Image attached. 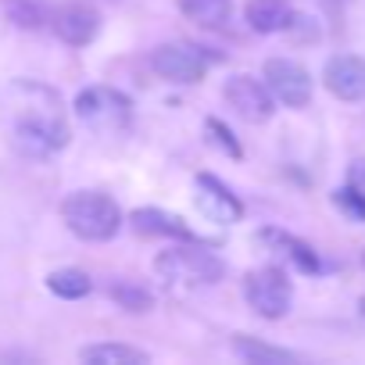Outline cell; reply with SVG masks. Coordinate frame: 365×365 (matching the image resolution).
<instances>
[{"label": "cell", "mask_w": 365, "mask_h": 365, "mask_svg": "<svg viewBox=\"0 0 365 365\" xmlns=\"http://www.w3.org/2000/svg\"><path fill=\"white\" fill-rule=\"evenodd\" d=\"M11 97H15V140L26 154L47 158L68 143L65 111L54 90L22 79L11 86Z\"/></svg>", "instance_id": "1"}, {"label": "cell", "mask_w": 365, "mask_h": 365, "mask_svg": "<svg viewBox=\"0 0 365 365\" xmlns=\"http://www.w3.org/2000/svg\"><path fill=\"white\" fill-rule=\"evenodd\" d=\"M61 219L86 244H104V240L118 237V230H122V208L101 190L68 194L61 201Z\"/></svg>", "instance_id": "2"}, {"label": "cell", "mask_w": 365, "mask_h": 365, "mask_svg": "<svg viewBox=\"0 0 365 365\" xmlns=\"http://www.w3.org/2000/svg\"><path fill=\"white\" fill-rule=\"evenodd\" d=\"M154 269L168 283H190V287H197V283L212 287V283H219L226 276V262L215 251L201 247L197 240H182V247L161 251L154 258Z\"/></svg>", "instance_id": "3"}, {"label": "cell", "mask_w": 365, "mask_h": 365, "mask_svg": "<svg viewBox=\"0 0 365 365\" xmlns=\"http://www.w3.org/2000/svg\"><path fill=\"white\" fill-rule=\"evenodd\" d=\"M76 115L97 133H122L133 122V104L111 86H86L76 97Z\"/></svg>", "instance_id": "4"}, {"label": "cell", "mask_w": 365, "mask_h": 365, "mask_svg": "<svg viewBox=\"0 0 365 365\" xmlns=\"http://www.w3.org/2000/svg\"><path fill=\"white\" fill-rule=\"evenodd\" d=\"M244 297H247V304H251L262 319L276 322V319H283V315L290 312V304H294V283L287 279L283 269L269 265V269H258V272H251V276L244 279Z\"/></svg>", "instance_id": "5"}, {"label": "cell", "mask_w": 365, "mask_h": 365, "mask_svg": "<svg viewBox=\"0 0 365 365\" xmlns=\"http://www.w3.org/2000/svg\"><path fill=\"white\" fill-rule=\"evenodd\" d=\"M212 58L205 54V47H187V43H161L150 54V68L179 86H194L208 76Z\"/></svg>", "instance_id": "6"}, {"label": "cell", "mask_w": 365, "mask_h": 365, "mask_svg": "<svg viewBox=\"0 0 365 365\" xmlns=\"http://www.w3.org/2000/svg\"><path fill=\"white\" fill-rule=\"evenodd\" d=\"M262 79L269 83L272 97L283 108H308L312 101V76L301 61L294 58H269L262 68Z\"/></svg>", "instance_id": "7"}, {"label": "cell", "mask_w": 365, "mask_h": 365, "mask_svg": "<svg viewBox=\"0 0 365 365\" xmlns=\"http://www.w3.org/2000/svg\"><path fill=\"white\" fill-rule=\"evenodd\" d=\"M222 97H226V104H230L240 118H247V122H269L272 111H276V104H279V101L272 97L269 83H265V79H255V76H247V72L230 76L226 86H222Z\"/></svg>", "instance_id": "8"}, {"label": "cell", "mask_w": 365, "mask_h": 365, "mask_svg": "<svg viewBox=\"0 0 365 365\" xmlns=\"http://www.w3.org/2000/svg\"><path fill=\"white\" fill-rule=\"evenodd\" d=\"M51 26H54V33H58L61 43L86 47L101 33V11L93 4H83V0H72V4H65V8H58L51 15Z\"/></svg>", "instance_id": "9"}, {"label": "cell", "mask_w": 365, "mask_h": 365, "mask_svg": "<svg viewBox=\"0 0 365 365\" xmlns=\"http://www.w3.org/2000/svg\"><path fill=\"white\" fill-rule=\"evenodd\" d=\"M194 187H197L194 201H197L201 215H208L212 222L233 226V222H240V219H244V205L237 201V194H233V190L226 187L222 179H215L212 172H201Z\"/></svg>", "instance_id": "10"}, {"label": "cell", "mask_w": 365, "mask_h": 365, "mask_svg": "<svg viewBox=\"0 0 365 365\" xmlns=\"http://www.w3.org/2000/svg\"><path fill=\"white\" fill-rule=\"evenodd\" d=\"M322 83L336 101H365V61L354 54H333L322 68Z\"/></svg>", "instance_id": "11"}, {"label": "cell", "mask_w": 365, "mask_h": 365, "mask_svg": "<svg viewBox=\"0 0 365 365\" xmlns=\"http://www.w3.org/2000/svg\"><path fill=\"white\" fill-rule=\"evenodd\" d=\"M129 226L136 237H147V240H197L194 230L179 215L161 212V208H136L129 215Z\"/></svg>", "instance_id": "12"}, {"label": "cell", "mask_w": 365, "mask_h": 365, "mask_svg": "<svg viewBox=\"0 0 365 365\" xmlns=\"http://www.w3.org/2000/svg\"><path fill=\"white\" fill-rule=\"evenodd\" d=\"M244 19L255 33L269 36V33H287L290 19H294V8L290 0H247L244 8Z\"/></svg>", "instance_id": "13"}, {"label": "cell", "mask_w": 365, "mask_h": 365, "mask_svg": "<svg viewBox=\"0 0 365 365\" xmlns=\"http://www.w3.org/2000/svg\"><path fill=\"white\" fill-rule=\"evenodd\" d=\"M79 358L90 365H143V361H150L147 351L129 347V344H90L79 351Z\"/></svg>", "instance_id": "14"}, {"label": "cell", "mask_w": 365, "mask_h": 365, "mask_svg": "<svg viewBox=\"0 0 365 365\" xmlns=\"http://www.w3.org/2000/svg\"><path fill=\"white\" fill-rule=\"evenodd\" d=\"M179 11L205 29H222L233 15V0H179Z\"/></svg>", "instance_id": "15"}, {"label": "cell", "mask_w": 365, "mask_h": 365, "mask_svg": "<svg viewBox=\"0 0 365 365\" xmlns=\"http://www.w3.org/2000/svg\"><path fill=\"white\" fill-rule=\"evenodd\" d=\"M233 351H237L244 361H255V365H287V361H297L294 351H283V347H272V344L251 340V336H244V333L233 336Z\"/></svg>", "instance_id": "16"}, {"label": "cell", "mask_w": 365, "mask_h": 365, "mask_svg": "<svg viewBox=\"0 0 365 365\" xmlns=\"http://www.w3.org/2000/svg\"><path fill=\"white\" fill-rule=\"evenodd\" d=\"M47 290L61 301H79L93 290V279L83 272V269H54L47 276Z\"/></svg>", "instance_id": "17"}, {"label": "cell", "mask_w": 365, "mask_h": 365, "mask_svg": "<svg viewBox=\"0 0 365 365\" xmlns=\"http://www.w3.org/2000/svg\"><path fill=\"white\" fill-rule=\"evenodd\" d=\"M108 294H111V301H115L118 308H125V312H150V308H154V294H150L147 287L133 283V279H115V283L108 287Z\"/></svg>", "instance_id": "18"}, {"label": "cell", "mask_w": 365, "mask_h": 365, "mask_svg": "<svg viewBox=\"0 0 365 365\" xmlns=\"http://www.w3.org/2000/svg\"><path fill=\"white\" fill-rule=\"evenodd\" d=\"M4 11L19 29H40L43 22H51L40 0H4Z\"/></svg>", "instance_id": "19"}, {"label": "cell", "mask_w": 365, "mask_h": 365, "mask_svg": "<svg viewBox=\"0 0 365 365\" xmlns=\"http://www.w3.org/2000/svg\"><path fill=\"white\" fill-rule=\"evenodd\" d=\"M333 205H336L344 215H351L354 222H365V190L358 187V182H351V187H340V190L333 194Z\"/></svg>", "instance_id": "20"}, {"label": "cell", "mask_w": 365, "mask_h": 365, "mask_svg": "<svg viewBox=\"0 0 365 365\" xmlns=\"http://www.w3.org/2000/svg\"><path fill=\"white\" fill-rule=\"evenodd\" d=\"M276 240H279V247H287V255L294 258V265L301 269V272H319V255L308 247V244H301V240H294V237H287V233H272Z\"/></svg>", "instance_id": "21"}, {"label": "cell", "mask_w": 365, "mask_h": 365, "mask_svg": "<svg viewBox=\"0 0 365 365\" xmlns=\"http://www.w3.org/2000/svg\"><path fill=\"white\" fill-rule=\"evenodd\" d=\"M205 125H208L212 140H215V143H219L230 158H244V150H240V143H237V136H233V129H230V125H222L219 118H208Z\"/></svg>", "instance_id": "22"}, {"label": "cell", "mask_w": 365, "mask_h": 365, "mask_svg": "<svg viewBox=\"0 0 365 365\" xmlns=\"http://www.w3.org/2000/svg\"><path fill=\"white\" fill-rule=\"evenodd\" d=\"M287 33H294L297 40H319V26H315V19H308V15H297V11H294V19H290Z\"/></svg>", "instance_id": "23"}, {"label": "cell", "mask_w": 365, "mask_h": 365, "mask_svg": "<svg viewBox=\"0 0 365 365\" xmlns=\"http://www.w3.org/2000/svg\"><path fill=\"white\" fill-rule=\"evenodd\" d=\"M351 182H365V161H354L351 165Z\"/></svg>", "instance_id": "24"}, {"label": "cell", "mask_w": 365, "mask_h": 365, "mask_svg": "<svg viewBox=\"0 0 365 365\" xmlns=\"http://www.w3.org/2000/svg\"><path fill=\"white\" fill-rule=\"evenodd\" d=\"M361 315H365V297H361Z\"/></svg>", "instance_id": "25"}, {"label": "cell", "mask_w": 365, "mask_h": 365, "mask_svg": "<svg viewBox=\"0 0 365 365\" xmlns=\"http://www.w3.org/2000/svg\"><path fill=\"white\" fill-rule=\"evenodd\" d=\"M361 269H365V251H361Z\"/></svg>", "instance_id": "26"}]
</instances>
